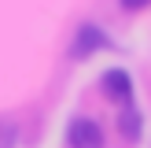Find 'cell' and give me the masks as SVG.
I'll use <instances>...</instances> for the list:
<instances>
[{
  "label": "cell",
  "instance_id": "5b68a950",
  "mask_svg": "<svg viewBox=\"0 0 151 148\" xmlns=\"http://www.w3.org/2000/svg\"><path fill=\"white\" fill-rule=\"evenodd\" d=\"M118 4H122L125 11H144V7L151 4V0H118Z\"/></svg>",
  "mask_w": 151,
  "mask_h": 148
},
{
  "label": "cell",
  "instance_id": "3957f363",
  "mask_svg": "<svg viewBox=\"0 0 151 148\" xmlns=\"http://www.w3.org/2000/svg\"><path fill=\"white\" fill-rule=\"evenodd\" d=\"M100 89H103V96H111L114 104H133V78H129V70H122V67H111L107 74H103V81H100Z\"/></svg>",
  "mask_w": 151,
  "mask_h": 148
},
{
  "label": "cell",
  "instance_id": "6da1fadb",
  "mask_svg": "<svg viewBox=\"0 0 151 148\" xmlns=\"http://www.w3.org/2000/svg\"><path fill=\"white\" fill-rule=\"evenodd\" d=\"M103 48H114V41H111L96 22H81L78 33H74V41H70V56L74 59H88V56H96V52H103Z\"/></svg>",
  "mask_w": 151,
  "mask_h": 148
},
{
  "label": "cell",
  "instance_id": "7a4b0ae2",
  "mask_svg": "<svg viewBox=\"0 0 151 148\" xmlns=\"http://www.w3.org/2000/svg\"><path fill=\"white\" fill-rule=\"evenodd\" d=\"M66 144L70 148H103L107 144V141H103V126L96 122V118H88V115L70 118V126H66Z\"/></svg>",
  "mask_w": 151,
  "mask_h": 148
},
{
  "label": "cell",
  "instance_id": "277c9868",
  "mask_svg": "<svg viewBox=\"0 0 151 148\" xmlns=\"http://www.w3.org/2000/svg\"><path fill=\"white\" fill-rule=\"evenodd\" d=\"M118 130H122L125 141H137L140 133H144V111H140L137 104H125V107L118 111Z\"/></svg>",
  "mask_w": 151,
  "mask_h": 148
}]
</instances>
